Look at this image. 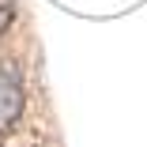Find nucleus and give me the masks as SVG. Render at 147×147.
<instances>
[{
    "mask_svg": "<svg viewBox=\"0 0 147 147\" xmlns=\"http://www.w3.org/2000/svg\"><path fill=\"white\" fill-rule=\"evenodd\" d=\"M11 23H15V8H11V4H4V0H0V34H4L8 26H11Z\"/></svg>",
    "mask_w": 147,
    "mask_h": 147,
    "instance_id": "obj_2",
    "label": "nucleus"
},
{
    "mask_svg": "<svg viewBox=\"0 0 147 147\" xmlns=\"http://www.w3.org/2000/svg\"><path fill=\"white\" fill-rule=\"evenodd\" d=\"M23 79L15 72V64H0V132H15L19 117H23Z\"/></svg>",
    "mask_w": 147,
    "mask_h": 147,
    "instance_id": "obj_1",
    "label": "nucleus"
}]
</instances>
